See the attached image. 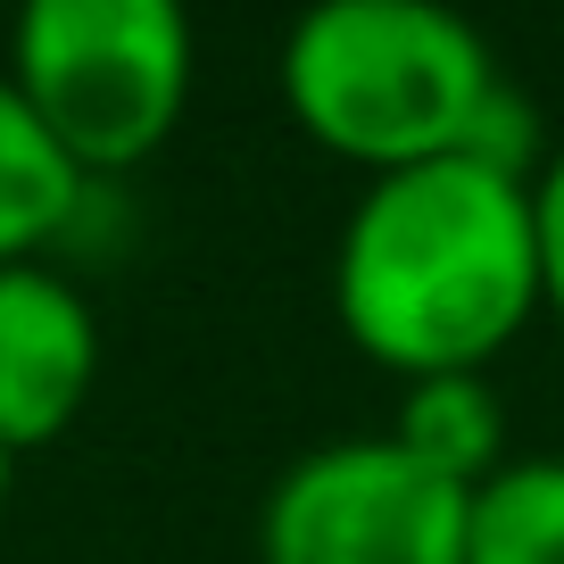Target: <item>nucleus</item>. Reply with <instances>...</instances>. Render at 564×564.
Segmentation results:
<instances>
[{
    "instance_id": "7",
    "label": "nucleus",
    "mask_w": 564,
    "mask_h": 564,
    "mask_svg": "<svg viewBox=\"0 0 564 564\" xmlns=\"http://www.w3.org/2000/svg\"><path fill=\"white\" fill-rule=\"evenodd\" d=\"M390 441L415 465L448 474L457 490H481L507 448V406H498L490 373H423V382H399V415H390Z\"/></svg>"
},
{
    "instance_id": "8",
    "label": "nucleus",
    "mask_w": 564,
    "mask_h": 564,
    "mask_svg": "<svg viewBox=\"0 0 564 564\" xmlns=\"http://www.w3.org/2000/svg\"><path fill=\"white\" fill-rule=\"evenodd\" d=\"M465 564H564V457H507L465 507Z\"/></svg>"
},
{
    "instance_id": "1",
    "label": "nucleus",
    "mask_w": 564,
    "mask_h": 564,
    "mask_svg": "<svg viewBox=\"0 0 564 564\" xmlns=\"http://www.w3.org/2000/svg\"><path fill=\"white\" fill-rule=\"evenodd\" d=\"M531 183L481 159H432L373 175L333 249V316L399 382L490 373V357L540 316Z\"/></svg>"
},
{
    "instance_id": "4",
    "label": "nucleus",
    "mask_w": 564,
    "mask_h": 564,
    "mask_svg": "<svg viewBox=\"0 0 564 564\" xmlns=\"http://www.w3.org/2000/svg\"><path fill=\"white\" fill-rule=\"evenodd\" d=\"M465 507L448 474L390 432L324 441L274 474L258 507V564H465Z\"/></svg>"
},
{
    "instance_id": "9",
    "label": "nucleus",
    "mask_w": 564,
    "mask_h": 564,
    "mask_svg": "<svg viewBox=\"0 0 564 564\" xmlns=\"http://www.w3.org/2000/svg\"><path fill=\"white\" fill-rule=\"evenodd\" d=\"M531 225H540V300H547V316L564 324V141L540 159V175H531Z\"/></svg>"
},
{
    "instance_id": "6",
    "label": "nucleus",
    "mask_w": 564,
    "mask_h": 564,
    "mask_svg": "<svg viewBox=\"0 0 564 564\" xmlns=\"http://www.w3.org/2000/svg\"><path fill=\"white\" fill-rule=\"evenodd\" d=\"M84 199H91V183L58 159V141L42 133V117L25 108V91L0 67V265H25L51 241H67Z\"/></svg>"
},
{
    "instance_id": "10",
    "label": "nucleus",
    "mask_w": 564,
    "mask_h": 564,
    "mask_svg": "<svg viewBox=\"0 0 564 564\" xmlns=\"http://www.w3.org/2000/svg\"><path fill=\"white\" fill-rule=\"evenodd\" d=\"M9 490H18V457H0V514H9Z\"/></svg>"
},
{
    "instance_id": "5",
    "label": "nucleus",
    "mask_w": 564,
    "mask_h": 564,
    "mask_svg": "<svg viewBox=\"0 0 564 564\" xmlns=\"http://www.w3.org/2000/svg\"><path fill=\"white\" fill-rule=\"evenodd\" d=\"M100 382V316L84 282L25 258L0 265V457L51 448Z\"/></svg>"
},
{
    "instance_id": "3",
    "label": "nucleus",
    "mask_w": 564,
    "mask_h": 564,
    "mask_svg": "<svg viewBox=\"0 0 564 564\" xmlns=\"http://www.w3.org/2000/svg\"><path fill=\"white\" fill-rule=\"evenodd\" d=\"M192 18L175 0H25L9 25V84L84 183L159 159L192 100Z\"/></svg>"
},
{
    "instance_id": "2",
    "label": "nucleus",
    "mask_w": 564,
    "mask_h": 564,
    "mask_svg": "<svg viewBox=\"0 0 564 564\" xmlns=\"http://www.w3.org/2000/svg\"><path fill=\"white\" fill-rule=\"evenodd\" d=\"M507 91L490 42L448 0H316L282 34V100L333 159L399 175L474 150L481 108Z\"/></svg>"
}]
</instances>
